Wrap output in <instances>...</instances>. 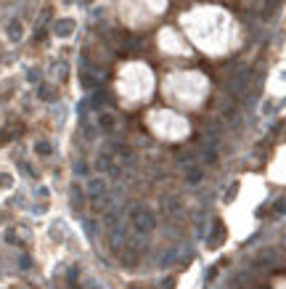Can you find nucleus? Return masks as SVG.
<instances>
[{
    "instance_id": "1",
    "label": "nucleus",
    "mask_w": 286,
    "mask_h": 289,
    "mask_svg": "<svg viewBox=\"0 0 286 289\" xmlns=\"http://www.w3.org/2000/svg\"><path fill=\"white\" fill-rule=\"evenodd\" d=\"M133 223H135V228H138V231H151L157 220H154V215L143 207V210H135V212H133Z\"/></svg>"
}]
</instances>
